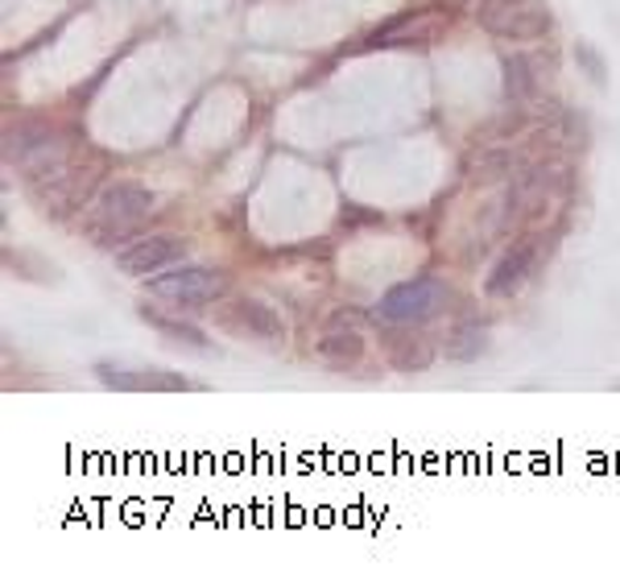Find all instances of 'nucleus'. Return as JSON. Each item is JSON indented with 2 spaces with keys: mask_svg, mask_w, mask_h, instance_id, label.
Masks as SVG:
<instances>
[{
  "mask_svg": "<svg viewBox=\"0 0 620 583\" xmlns=\"http://www.w3.org/2000/svg\"><path fill=\"white\" fill-rule=\"evenodd\" d=\"M187 257V241L183 236H132L129 245L116 248V269L120 273H132V278H153L169 265H178Z\"/></svg>",
  "mask_w": 620,
  "mask_h": 583,
  "instance_id": "nucleus-6",
  "label": "nucleus"
},
{
  "mask_svg": "<svg viewBox=\"0 0 620 583\" xmlns=\"http://www.w3.org/2000/svg\"><path fill=\"white\" fill-rule=\"evenodd\" d=\"M452 299V290L438 278H410L397 282L394 290H385V299L376 306L381 323H406V327H422L443 315V306Z\"/></svg>",
  "mask_w": 620,
  "mask_h": 583,
  "instance_id": "nucleus-4",
  "label": "nucleus"
},
{
  "mask_svg": "<svg viewBox=\"0 0 620 583\" xmlns=\"http://www.w3.org/2000/svg\"><path fill=\"white\" fill-rule=\"evenodd\" d=\"M4 261L9 269H21V278H30V282H58V269L50 261H42L34 253H4Z\"/></svg>",
  "mask_w": 620,
  "mask_h": 583,
  "instance_id": "nucleus-16",
  "label": "nucleus"
},
{
  "mask_svg": "<svg viewBox=\"0 0 620 583\" xmlns=\"http://www.w3.org/2000/svg\"><path fill=\"white\" fill-rule=\"evenodd\" d=\"M526 125H529L526 104H513V108H505L496 120L484 125V141H508V137H517V132H526Z\"/></svg>",
  "mask_w": 620,
  "mask_h": 583,
  "instance_id": "nucleus-15",
  "label": "nucleus"
},
{
  "mask_svg": "<svg viewBox=\"0 0 620 583\" xmlns=\"http://www.w3.org/2000/svg\"><path fill=\"white\" fill-rule=\"evenodd\" d=\"M215 327L232 339H248V343H265V348H278L285 339L282 315L261 299H220L211 311Z\"/></svg>",
  "mask_w": 620,
  "mask_h": 583,
  "instance_id": "nucleus-5",
  "label": "nucleus"
},
{
  "mask_svg": "<svg viewBox=\"0 0 620 583\" xmlns=\"http://www.w3.org/2000/svg\"><path fill=\"white\" fill-rule=\"evenodd\" d=\"M381 357L394 373H426L434 364V343L422 336V327H406V323H385L381 331Z\"/></svg>",
  "mask_w": 620,
  "mask_h": 583,
  "instance_id": "nucleus-7",
  "label": "nucleus"
},
{
  "mask_svg": "<svg viewBox=\"0 0 620 583\" xmlns=\"http://www.w3.org/2000/svg\"><path fill=\"white\" fill-rule=\"evenodd\" d=\"M526 166V158L505 145V141H489V145H480V150L468 158V178L471 187H501L508 178H517Z\"/></svg>",
  "mask_w": 620,
  "mask_h": 583,
  "instance_id": "nucleus-9",
  "label": "nucleus"
},
{
  "mask_svg": "<svg viewBox=\"0 0 620 583\" xmlns=\"http://www.w3.org/2000/svg\"><path fill=\"white\" fill-rule=\"evenodd\" d=\"M501 75H505V95L508 104H529L542 95V67L529 50H513L501 58Z\"/></svg>",
  "mask_w": 620,
  "mask_h": 583,
  "instance_id": "nucleus-11",
  "label": "nucleus"
},
{
  "mask_svg": "<svg viewBox=\"0 0 620 583\" xmlns=\"http://www.w3.org/2000/svg\"><path fill=\"white\" fill-rule=\"evenodd\" d=\"M153 299L174 302V306H215L227 294V273L211 265H169L162 273L145 278Z\"/></svg>",
  "mask_w": 620,
  "mask_h": 583,
  "instance_id": "nucleus-3",
  "label": "nucleus"
},
{
  "mask_svg": "<svg viewBox=\"0 0 620 583\" xmlns=\"http://www.w3.org/2000/svg\"><path fill=\"white\" fill-rule=\"evenodd\" d=\"M575 62H580V71L592 79L596 88H604V83H608V62H604V55L592 46V42H580V46H575Z\"/></svg>",
  "mask_w": 620,
  "mask_h": 583,
  "instance_id": "nucleus-17",
  "label": "nucleus"
},
{
  "mask_svg": "<svg viewBox=\"0 0 620 583\" xmlns=\"http://www.w3.org/2000/svg\"><path fill=\"white\" fill-rule=\"evenodd\" d=\"M443 352L455 364H471V360H480L489 352V331L480 323H459L452 336L443 339Z\"/></svg>",
  "mask_w": 620,
  "mask_h": 583,
  "instance_id": "nucleus-14",
  "label": "nucleus"
},
{
  "mask_svg": "<svg viewBox=\"0 0 620 583\" xmlns=\"http://www.w3.org/2000/svg\"><path fill=\"white\" fill-rule=\"evenodd\" d=\"M141 319L150 323L153 331H162L166 339H174L178 348H195V352H207L211 348V339H207L203 327H195L187 319H174V315H162L157 306H141Z\"/></svg>",
  "mask_w": 620,
  "mask_h": 583,
  "instance_id": "nucleus-13",
  "label": "nucleus"
},
{
  "mask_svg": "<svg viewBox=\"0 0 620 583\" xmlns=\"http://www.w3.org/2000/svg\"><path fill=\"white\" fill-rule=\"evenodd\" d=\"M364 352H369V348H364L356 327H331V331L319 339V348H315L319 364L331 369V373H352V369H360Z\"/></svg>",
  "mask_w": 620,
  "mask_h": 583,
  "instance_id": "nucleus-12",
  "label": "nucleus"
},
{
  "mask_svg": "<svg viewBox=\"0 0 620 583\" xmlns=\"http://www.w3.org/2000/svg\"><path fill=\"white\" fill-rule=\"evenodd\" d=\"M95 376L108 385V389H120V394H187L190 381L178 373H166V369H113V364H95Z\"/></svg>",
  "mask_w": 620,
  "mask_h": 583,
  "instance_id": "nucleus-8",
  "label": "nucleus"
},
{
  "mask_svg": "<svg viewBox=\"0 0 620 583\" xmlns=\"http://www.w3.org/2000/svg\"><path fill=\"white\" fill-rule=\"evenodd\" d=\"M480 30L513 46H526V42H542L554 30V13L546 0H480L476 9Z\"/></svg>",
  "mask_w": 620,
  "mask_h": 583,
  "instance_id": "nucleus-2",
  "label": "nucleus"
},
{
  "mask_svg": "<svg viewBox=\"0 0 620 583\" xmlns=\"http://www.w3.org/2000/svg\"><path fill=\"white\" fill-rule=\"evenodd\" d=\"M538 245L542 241H517L501 261L492 265L489 282H484V290H489L492 299H508V294H517L526 285V278L534 273V265H538Z\"/></svg>",
  "mask_w": 620,
  "mask_h": 583,
  "instance_id": "nucleus-10",
  "label": "nucleus"
},
{
  "mask_svg": "<svg viewBox=\"0 0 620 583\" xmlns=\"http://www.w3.org/2000/svg\"><path fill=\"white\" fill-rule=\"evenodd\" d=\"M153 203H157V199H153L150 187L120 178V183H108V187L95 195L79 228H83V236H87L95 248L129 245L132 236H137V228L153 215Z\"/></svg>",
  "mask_w": 620,
  "mask_h": 583,
  "instance_id": "nucleus-1",
  "label": "nucleus"
}]
</instances>
